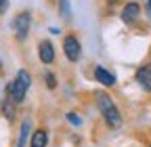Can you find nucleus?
<instances>
[{"mask_svg":"<svg viewBox=\"0 0 151 147\" xmlns=\"http://www.w3.org/2000/svg\"><path fill=\"white\" fill-rule=\"evenodd\" d=\"M29 27H32V13H29V11L17 13L15 19H13V32H15V36H17L19 42H23V40L27 38Z\"/></svg>","mask_w":151,"mask_h":147,"instance_id":"3","label":"nucleus"},{"mask_svg":"<svg viewBox=\"0 0 151 147\" xmlns=\"http://www.w3.org/2000/svg\"><path fill=\"white\" fill-rule=\"evenodd\" d=\"M63 55L67 57V61L71 63H78L80 57H82V44L78 40V36L76 34H67L63 38Z\"/></svg>","mask_w":151,"mask_h":147,"instance_id":"4","label":"nucleus"},{"mask_svg":"<svg viewBox=\"0 0 151 147\" xmlns=\"http://www.w3.org/2000/svg\"><path fill=\"white\" fill-rule=\"evenodd\" d=\"M29 137H32V120L25 118L21 122V128H19V139L15 147H25V143H29Z\"/></svg>","mask_w":151,"mask_h":147,"instance_id":"9","label":"nucleus"},{"mask_svg":"<svg viewBox=\"0 0 151 147\" xmlns=\"http://www.w3.org/2000/svg\"><path fill=\"white\" fill-rule=\"evenodd\" d=\"M134 80L139 82V86L143 90H147V93H151V63H145L137 69L134 74Z\"/></svg>","mask_w":151,"mask_h":147,"instance_id":"6","label":"nucleus"},{"mask_svg":"<svg viewBox=\"0 0 151 147\" xmlns=\"http://www.w3.org/2000/svg\"><path fill=\"white\" fill-rule=\"evenodd\" d=\"M0 109H2V114H4L9 120H13V118H15V103H13L11 99H6V97H4V101H2V105H0Z\"/></svg>","mask_w":151,"mask_h":147,"instance_id":"11","label":"nucleus"},{"mask_svg":"<svg viewBox=\"0 0 151 147\" xmlns=\"http://www.w3.org/2000/svg\"><path fill=\"white\" fill-rule=\"evenodd\" d=\"M59 13L61 15H69V0H59Z\"/></svg>","mask_w":151,"mask_h":147,"instance_id":"14","label":"nucleus"},{"mask_svg":"<svg viewBox=\"0 0 151 147\" xmlns=\"http://www.w3.org/2000/svg\"><path fill=\"white\" fill-rule=\"evenodd\" d=\"M44 82H46V86H48L50 90L57 88V78H55V74H52V71H46V74H44Z\"/></svg>","mask_w":151,"mask_h":147,"instance_id":"12","label":"nucleus"},{"mask_svg":"<svg viewBox=\"0 0 151 147\" xmlns=\"http://www.w3.org/2000/svg\"><path fill=\"white\" fill-rule=\"evenodd\" d=\"M139 15H141V4H139V2H134V0L126 2V4H124V9H122V13H120L122 21H124L126 25L134 23V21L139 19Z\"/></svg>","mask_w":151,"mask_h":147,"instance_id":"5","label":"nucleus"},{"mask_svg":"<svg viewBox=\"0 0 151 147\" xmlns=\"http://www.w3.org/2000/svg\"><path fill=\"white\" fill-rule=\"evenodd\" d=\"M94 103H97V109H99V114L103 116L105 124L109 128H120L122 126V114H120V109L116 105V101H113L107 93H103V90H99V93H94Z\"/></svg>","mask_w":151,"mask_h":147,"instance_id":"1","label":"nucleus"},{"mask_svg":"<svg viewBox=\"0 0 151 147\" xmlns=\"http://www.w3.org/2000/svg\"><path fill=\"white\" fill-rule=\"evenodd\" d=\"M29 86H32V76H29V71H27V69H19L17 76H15V80H11V82L6 84V90H4V93H6V99H11L15 105L23 103V99H25V95H27Z\"/></svg>","mask_w":151,"mask_h":147,"instance_id":"2","label":"nucleus"},{"mask_svg":"<svg viewBox=\"0 0 151 147\" xmlns=\"http://www.w3.org/2000/svg\"><path fill=\"white\" fill-rule=\"evenodd\" d=\"M147 4H149V13H151V0H147Z\"/></svg>","mask_w":151,"mask_h":147,"instance_id":"17","label":"nucleus"},{"mask_svg":"<svg viewBox=\"0 0 151 147\" xmlns=\"http://www.w3.org/2000/svg\"><path fill=\"white\" fill-rule=\"evenodd\" d=\"M94 80H97L99 84H103V86H113L116 84V74L109 71L103 65H97L94 67Z\"/></svg>","mask_w":151,"mask_h":147,"instance_id":"8","label":"nucleus"},{"mask_svg":"<svg viewBox=\"0 0 151 147\" xmlns=\"http://www.w3.org/2000/svg\"><path fill=\"white\" fill-rule=\"evenodd\" d=\"M46 145H48V130L38 128V130L32 133V137H29V147H46Z\"/></svg>","mask_w":151,"mask_h":147,"instance_id":"10","label":"nucleus"},{"mask_svg":"<svg viewBox=\"0 0 151 147\" xmlns=\"http://www.w3.org/2000/svg\"><path fill=\"white\" fill-rule=\"evenodd\" d=\"M65 120H67L69 124H73V126H80V124H82V118H80L78 114H73V112H67V114H65Z\"/></svg>","mask_w":151,"mask_h":147,"instance_id":"13","label":"nucleus"},{"mask_svg":"<svg viewBox=\"0 0 151 147\" xmlns=\"http://www.w3.org/2000/svg\"><path fill=\"white\" fill-rule=\"evenodd\" d=\"M9 9V0H0V15H4Z\"/></svg>","mask_w":151,"mask_h":147,"instance_id":"15","label":"nucleus"},{"mask_svg":"<svg viewBox=\"0 0 151 147\" xmlns=\"http://www.w3.org/2000/svg\"><path fill=\"white\" fill-rule=\"evenodd\" d=\"M116 2H118V0H107V4H109V6H113Z\"/></svg>","mask_w":151,"mask_h":147,"instance_id":"16","label":"nucleus"},{"mask_svg":"<svg viewBox=\"0 0 151 147\" xmlns=\"http://www.w3.org/2000/svg\"><path fill=\"white\" fill-rule=\"evenodd\" d=\"M38 59H40L44 65H50L55 61V46L50 40H42L38 44Z\"/></svg>","mask_w":151,"mask_h":147,"instance_id":"7","label":"nucleus"},{"mask_svg":"<svg viewBox=\"0 0 151 147\" xmlns=\"http://www.w3.org/2000/svg\"><path fill=\"white\" fill-rule=\"evenodd\" d=\"M0 67H2V63H0Z\"/></svg>","mask_w":151,"mask_h":147,"instance_id":"18","label":"nucleus"}]
</instances>
